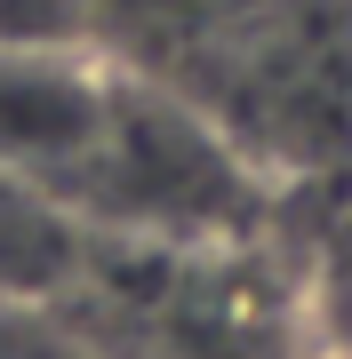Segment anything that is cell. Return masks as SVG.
Instances as JSON below:
<instances>
[{
    "label": "cell",
    "mask_w": 352,
    "mask_h": 359,
    "mask_svg": "<svg viewBox=\"0 0 352 359\" xmlns=\"http://www.w3.org/2000/svg\"><path fill=\"white\" fill-rule=\"evenodd\" d=\"M72 216L129 231L144 248H209V240H233V231L256 224V184L200 112H184L176 96L120 72L112 144Z\"/></svg>",
    "instance_id": "cell-1"
},
{
    "label": "cell",
    "mask_w": 352,
    "mask_h": 359,
    "mask_svg": "<svg viewBox=\"0 0 352 359\" xmlns=\"http://www.w3.org/2000/svg\"><path fill=\"white\" fill-rule=\"evenodd\" d=\"M120 72L56 32H0V176L72 216L112 144Z\"/></svg>",
    "instance_id": "cell-2"
},
{
    "label": "cell",
    "mask_w": 352,
    "mask_h": 359,
    "mask_svg": "<svg viewBox=\"0 0 352 359\" xmlns=\"http://www.w3.org/2000/svg\"><path fill=\"white\" fill-rule=\"evenodd\" d=\"M0 359H105L72 320H56L32 295H0Z\"/></svg>",
    "instance_id": "cell-3"
}]
</instances>
